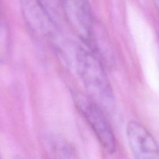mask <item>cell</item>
Returning <instances> with one entry per match:
<instances>
[{
  "instance_id": "obj_4",
  "label": "cell",
  "mask_w": 159,
  "mask_h": 159,
  "mask_svg": "<svg viewBox=\"0 0 159 159\" xmlns=\"http://www.w3.org/2000/svg\"><path fill=\"white\" fill-rule=\"evenodd\" d=\"M127 138L135 159H159V146L143 124L132 120L127 126Z\"/></svg>"
},
{
  "instance_id": "obj_8",
  "label": "cell",
  "mask_w": 159,
  "mask_h": 159,
  "mask_svg": "<svg viewBox=\"0 0 159 159\" xmlns=\"http://www.w3.org/2000/svg\"><path fill=\"white\" fill-rule=\"evenodd\" d=\"M156 2H157V4H158V6L159 7V0H156Z\"/></svg>"
},
{
  "instance_id": "obj_1",
  "label": "cell",
  "mask_w": 159,
  "mask_h": 159,
  "mask_svg": "<svg viewBox=\"0 0 159 159\" xmlns=\"http://www.w3.org/2000/svg\"><path fill=\"white\" fill-rule=\"evenodd\" d=\"M76 66L89 96L103 110L111 109L114 103L113 92L97 56L89 50L79 48L76 53Z\"/></svg>"
},
{
  "instance_id": "obj_7",
  "label": "cell",
  "mask_w": 159,
  "mask_h": 159,
  "mask_svg": "<svg viewBox=\"0 0 159 159\" xmlns=\"http://www.w3.org/2000/svg\"><path fill=\"white\" fill-rule=\"evenodd\" d=\"M7 30L5 25L0 6V56L4 53L7 45Z\"/></svg>"
},
{
  "instance_id": "obj_6",
  "label": "cell",
  "mask_w": 159,
  "mask_h": 159,
  "mask_svg": "<svg viewBox=\"0 0 159 159\" xmlns=\"http://www.w3.org/2000/svg\"><path fill=\"white\" fill-rule=\"evenodd\" d=\"M55 156L56 159H78L73 149L64 143L56 146Z\"/></svg>"
},
{
  "instance_id": "obj_2",
  "label": "cell",
  "mask_w": 159,
  "mask_h": 159,
  "mask_svg": "<svg viewBox=\"0 0 159 159\" xmlns=\"http://www.w3.org/2000/svg\"><path fill=\"white\" fill-rule=\"evenodd\" d=\"M74 99L76 107L93 130L102 148L108 153L113 154L116 151V141L103 109L89 96L81 93L75 95Z\"/></svg>"
},
{
  "instance_id": "obj_3",
  "label": "cell",
  "mask_w": 159,
  "mask_h": 159,
  "mask_svg": "<svg viewBox=\"0 0 159 159\" xmlns=\"http://www.w3.org/2000/svg\"><path fill=\"white\" fill-rule=\"evenodd\" d=\"M62 14L74 32L85 42L95 40L94 19L89 0H59Z\"/></svg>"
},
{
  "instance_id": "obj_5",
  "label": "cell",
  "mask_w": 159,
  "mask_h": 159,
  "mask_svg": "<svg viewBox=\"0 0 159 159\" xmlns=\"http://www.w3.org/2000/svg\"><path fill=\"white\" fill-rule=\"evenodd\" d=\"M37 2L43 6V9L48 12L54 21L58 16L59 12H61L62 13L59 0H37Z\"/></svg>"
}]
</instances>
